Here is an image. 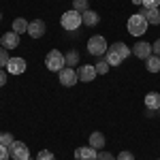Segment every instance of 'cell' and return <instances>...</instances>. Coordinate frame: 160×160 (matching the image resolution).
Returning <instances> with one entry per match:
<instances>
[{
    "label": "cell",
    "instance_id": "cell-27",
    "mask_svg": "<svg viewBox=\"0 0 160 160\" xmlns=\"http://www.w3.org/2000/svg\"><path fill=\"white\" fill-rule=\"evenodd\" d=\"M160 7V0H143V9H154Z\"/></svg>",
    "mask_w": 160,
    "mask_h": 160
},
{
    "label": "cell",
    "instance_id": "cell-13",
    "mask_svg": "<svg viewBox=\"0 0 160 160\" xmlns=\"http://www.w3.org/2000/svg\"><path fill=\"white\" fill-rule=\"evenodd\" d=\"M28 34L32 38H41L45 34V22H41V19H34V22H30L28 26Z\"/></svg>",
    "mask_w": 160,
    "mask_h": 160
},
{
    "label": "cell",
    "instance_id": "cell-25",
    "mask_svg": "<svg viewBox=\"0 0 160 160\" xmlns=\"http://www.w3.org/2000/svg\"><path fill=\"white\" fill-rule=\"evenodd\" d=\"M13 141H15V139H13V135H11V132H4V135H2V145L11 148V145H13Z\"/></svg>",
    "mask_w": 160,
    "mask_h": 160
},
{
    "label": "cell",
    "instance_id": "cell-20",
    "mask_svg": "<svg viewBox=\"0 0 160 160\" xmlns=\"http://www.w3.org/2000/svg\"><path fill=\"white\" fill-rule=\"evenodd\" d=\"M88 2H90V0H73V9L77 13H86L88 9H90V7H88Z\"/></svg>",
    "mask_w": 160,
    "mask_h": 160
},
{
    "label": "cell",
    "instance_id": "cell-15",
    "mask_svg": "<svg viewBox=\"0 0 160 160\" xmlns=\"http://www.w3.org/2000/svg\"><path fill=\"white\" fill-rule=\"evenodd\" d=\"M145 107H148L149 111L160 109V94L158 92H149L148 96H145Z\"/></svg>",
    "mask_w": 160,
    "mask_h": 160
},
{
    "label": "cell",
    "instance_id": "cell-30",
    "mask_svg": "<svg viewBox=\"0 0 160 160\" xmlns=\"http://www.w3.org/2000/svg\"><path fill=\"white\" fill-rule=\"evenodd\" d=\"M152 53H154V56H160V38L152 45Z\"/></svg>",
    "mask_w": 160,
    "mask_h": 160
},
{
    "label": "cell",
    "instance_id": "cell-12",
    "mask_svg": "<svg viewBox=\"0 0 160 160\" xmlns=\"http://www.w3.org/2000/svg\"><path fill=\"white\" fill-rule=\"evenodd\" d=\"M0 43H2V47H7V49H15V47H19V34L17 32H4L2 38H0Z\"/></svg>",
    "mask_w": 160,
    "mask_h": 160
},
{
    "label": "cell",
    "instance_id": "cell-8",
    "mask_svg": "<svg viewBox=\"0 0 160 160\" xmlns=\"http://www.w3.org/2000/svg\"><path fill=\"white\" fill-rule=\"evenodd\" d=\"M96 75H98V73H96V66H94V64H83V66L77 68V77H79V81H86V83L94 81Z\"/></svg>",
    "mask_w": 160,
    "mask_h": 160
},
{
    "label": "cell",
    "instance_id": "cell-33",
    "mask_svg": "<svg viewBox=\"0 0 160 160\" xmlns=\"http://www.w3.org/2000/svg\"><path fill=\"white\" fill-rule=\"evenodd\" d=\"M0 19H2V13H0Z\"/></svg>",
    "mask_w": 160,
    "mask_h": 160
},
{
    "label": "cell",
    "instance_id": "cell-29",
    "mask_svg": "<svg viewBox=\"0 0 160 160\" xmlns=\"http://www.w3.org/2000/svg\"><path fill=\"white\" fill-rule=\"evenodd\" d=\"M118 160H135V156H132L130 152H126V149H124V152L118 154Z\"/></svg>",
    "mask_w": 160,
    "mask_h": 160
},
{
    "label": "cell",
    "instance_id": "cell-14",
    "mask_svg": "<svg viewBox=\"0 0 160 160\" xmlns=\"http://www.w3.org/2000/svg\"><path fill=\"white\" fill-rule=\"evenodd\" d=\"M143 15L148 19V24H154V26H160V7H154V9H143Z\"/></svg>",
    "mask_w": 160,
    "mask_h": 160
},
{
    "label": "cell",
    "instance_id": "cell-32",
    "mask_svg": "<svg viewBox=\"0 0 160 160\" xmlns=\"http://www.w3.org/2000/svg\"><path fill=\"white\" fill-rule=\"evenodd\" d=\"M2 135H4V132H0V143H2Z\"/></svg>",
    "mask_w": 160,
    "mask_h": 160
},
{
    "label": "cell",
    "instance_id": "cell-21",
    "mask_svg": "<svg viewBox=\"0 0 160 160\" xmlns=\"http://www.w3.org/2000/svg\"><path fill=\"white\" fill-rule=\"evenodd\" d=\"M64 58H66V64H68V66H73V64H77V62H79V51L71 49L66 56H64Z\"/></svg>",
    "mask_w": 160,
    "mask_h": 160
},
{
    "label": "cell",
    "instance_id": "cell-23",
    "mask_svg": "<svg viewBox=\"0 0 160 160\" xmlns=\"http://www.w3.org/2000/svg\"><path fill=\"white\" fill-rule=\"evenodd\" d=\"M37 160H56V156H53L51 152H47V149H41L38 156H37Z\"/></svg>",
    "mask_w": 160,
    "mask_h": 160
},
{
    "label": "cell",
    "instance_id": "cell-7",
    "mask_svg": "<svg viewBox=\"0 0 160 160\" xmlns=\"http://www.w3.org/2000/svg\"><path fill=\"white\" fill-rule=\"evenodd\" d=\"M79 81V77H77V71H75L73 66H64L60 71V83L64 88H71V86H75Z\"/></svg>",
    "mask_w": 160,
    "mask_h": 160
},
{
    "label": "cell",
    "instance_id": "cell-22",
    "mask_svg": "<svg viewBox=\"0 0 160 160\" xmlns=\"http://www.w3.org/2000/svg\"><path fill=\"white\" fill-rule=\"evenodd\" d=\"M94 66H96V73L98 75H107V71H109V62L107 60H98Z\"/></svg>",
    "mask_w": 160,
    "mask_h": 160
},
{
    "label": "cell",
    "instance_id": "cell-19",
    "mask_svg": "<svg viewBox=\"0 0 160 160\" xmlns=\"http://www.w3.org/2000/svg\"><path fill=\"white\" fill-rule=\"evenodd\" d=\"M28 26H30V22H26L24 17H17V19L13 22V32L24 34V32H28Z\"/></svg>",
    "mask_w": 160,
    "mask_h": 160
},
{
    "label": "cell",
    "instance_id": "cell-5",
    "mask_svg": "<svg viewBox=\"0 0 160 160\" xmlns=\"http://www.w3.org/2000/svg\"><path fill=\"white\" fill-rule=\"evenodd\" d=\"M107 49H109V47H107V41H105V37H100V34H96V37H92L88 41V51H90L92 56H96V58L105 56Z\"/></svg>",
    "mask_w": 160,
    "mask_h": 160
},
{
    "label": "cell",
    "instance_id": "cell-26",
    "mask_svg": "<svg viewBox=\"0 0 160 160\" xmlns=\"http://www.w3.org/2000/svg\"><path fill=\"white\" fill-rule=\"evenodd\" d=\"M96 160H118L111 152H98V156H96Z\"/></svg>",
    "mask_w": 160,
    "mask_h": 160
},
{
    "label": "cell",
    "instance_id": "cell-3",
    "mask_svg": "<svg viewBox=\"0 0 160 160\" xmlns=\"http://www.w3.org/2000/svg\"><path fill=\"white\" fill-rule=\"evenodd\" d=\"M45 66L49 68L51 73H60L62 68L66 66V58H64V53H60L58 49H51L47 53V58H45Z\"/></svg>",
    "mask_w": 160,
    "mask_h": 160
},
{
    "label": "cell",
    "instance_id": "cell-18",
    "mask_svg": "<svg viewBox=\"0 0 160 160\" xmlns=\"http://www.w3.org/2000/svg\"><path fill=\"white\" fill-rule=\"evenodd\" d=\"M90 145L94 149H102L105 148V135L102 132H92L90 135Z\"/></svg>",
    "mask_w": 160,
    "mask_h": 160
},
{
    "label": "cell",
    "instance_id": "cell-10",
    "mask_svg": "<svg viewBox=\"0 0 160 160\" xmlns=\"http://www.w3.org/2000/svg\"><path fill=\"white\" fill-rule=\"evenodd\" d=\"M96 156H98V152L92 148V145L75 149V160H96Z\"/></svg>",
    "mask_w": 160,
    "mask_h": 160
},
{
    "label": "cell",
    "instance_id": "cell-24",
    "mask_svg": "<svg viewBox=\"0 0 160 160\" xmlns=\"http://www.w3.org/2000/svg\"><path fill=\"white\" fill-rule=\"evenodd\" d=\"M7 62H9V53H7L4 47H0V68H2V66H7Z\"/></svg>",
    "mask_w": 160,
    "mask_h": 160
},
{
    "label": "cell",
    "instance_id": "cell-6",
    "mask_svg": "<svg viewBox=\"0 0 160 160\" xmlns=\"http://www.w3.org/2000/svg\"><path fill=\"white\" fill-rule=\"evenodd\" d=\"M9 156L13 160H30V149L22 141H13V145L9 148Z\"/></svg>",
    "mask_w": 160,
    "mask_h": 160
},
{
    "label": "cell",
    "instance_id": "cell-4",
    "mask_svg": "<svg viewBox=\"0 0 160 160\" xmlns=\"http://www.w3.org/2000/svg\"><path fill=\"white\" fill-rule=\"evenodd\" d=\"M60 24L64 30H71V32H75V30H79V26L83 24V19H81V13H77L75 9H71V11H66L64 15H62Z\"/></svg>",
    "mask_w": 160,
    "mask_h": 160
},
{
    "label": "cell",
    "instance_id": "cell-28",
    "mask_svg": "<svg viewBox=\"0 0 160 160\" xmlns=\"http://www.w3.org/2000/svg\"><path fill=\"white\" fill-rule=\"evenodd\" d=\"M9 158H11V156H9V148L0 143V160H9Z\"/></svg>",
    "mask_w": 160,
    "mask_h": 160
},
{
    "label": "cell",
    "instance_id": "cell-1",
    "mask_svg": "<svg viewBox=\"0 0 160 160\" xmlns=\"http://www.w3.org/2000/svg\"><path fill=\"white\" fill-rule=\"evenodd\" d=\"M132 53V49L126 45V43H113L109 45V49H107V62H109V66H120L128 56Z\"/></svg>",
    "mask_w": 160,
    "mask_h": 160
},
{
    "label": "cell",
    "instance_id": "cell-17",
    "mask_svg": "<svg viewBox=\"0 0 160 160\" xmlns=\"http://www.w3.org/2000/svg\"><path fill=\"white\" fill-rule=\"evenodd\" d=\"M145 68H148L149 73H160V56H149L148 60H145Z\"/></svg>",
    "mask_w": 160,
    "mask_h": 160
},
{
    "label": "cell",
    "instance_id": "cell-16",
    "mask_svg": "<svg viewBox=\"0 0 160 160\" xmlns=\"http://www.w3.org/2000/svg\"><path fill=\"white\" fill-rule=\"evenodd\" d=\"M81 19H83V24H86V26H96V24L100 22L98 13L92 11V9H88L86 13H81Z\"/></svg>",
    "mask_w": 160,
    "mask_h": 160
},
{
    "label": "cell",
    "instance_id": "cell-2",
    "mask_svg": "<svg viewBox=\"0 0 160 160\" xmlns=\"http://www.w3.org/2000/svg\"><path fill=\"white\" fill-rule=\"evenodd\" d=\"M128 32L132 34V37H141V34H145L148 32V19H145V15L143 13H132L130 17H128Z\"/></svg>",
    "mask_w": 160,
    "mask_h": 160
},
{
    "label": "cell",
    "instance_id": "cell-9",
    "mask_svg": "<svg viewBox=\"0 0 160 160\" xmlns=\"http://www.w3.org/2000/svg\"><path fill=\"white\" fill-rule=\"evenodd\" d=\"M132 53H135L139 60H148L149 56H152V45L145 43V41H139L132 45Z\"/></svg>",
    "mask_w": 160,
    "mask_h": 160
},
{
    "label": "cell",
    "instance_id": "cell-11",
    "mask_svg": "<svg viewBox=\"0 0 160 160\" xmlns=\"http://www.w3.org/2000/svg\"><path fill=\"white\" fill-rule=\"evenodd\" d=\"M7 71L11 75H22L26 71V60L24 58H9L7 62Z\"/></svg>",
    "mask_w": 160,
    "mask_h": 160
},
{
    "label": "cell",
    "instance_id": "cell-31",
    "mask_svg": "<svg viewBox=\"0 0 160 160\" xmlns=\"http://www.w3.org/2000/svg\"><path fill=\"white\" fill-rule=\"evenodd\" d=\"M4 83H7V73H4V71L0 68V88L4 86Z\"/></svg>",
    "mask_w": 160,
    "mask_h": 160
}]
</instances>
